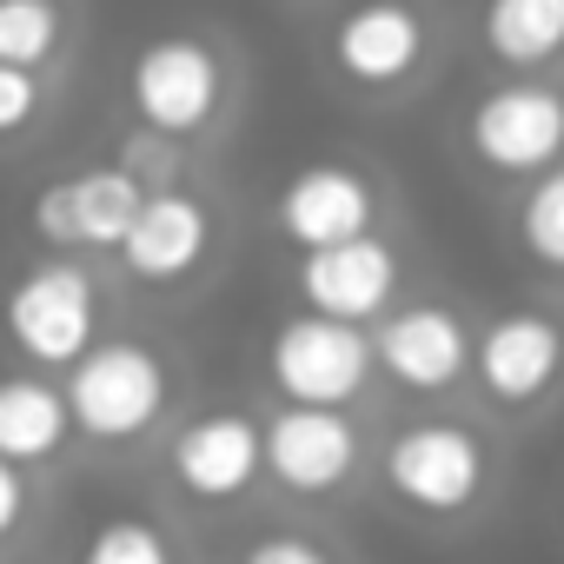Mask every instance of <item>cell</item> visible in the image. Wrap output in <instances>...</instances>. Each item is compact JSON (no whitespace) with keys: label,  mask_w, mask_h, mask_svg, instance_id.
Instances as JSON below:
<instances>
[{"label":"cell","mask_w":564,"mask_h":564,"mask_svg":"<svg viewBox=\"0 0 564 564\" xmlns=\"http://www.w3.org/2000/svg\"><path fill=\"white\" fill-rule=\"evenodd\" d=\"M67 445H74V412L54 379H41V372L0 379V458H14L21 471H41Z\"/></svg>","instance_id":"obj_16"},{"label":"cell","mask_w":564,"mask_h":564,"mask_svg":"<svg viewBox=\"0 0 564 564\" xmlns=\"http://www.w3.org/2000/svg\"><path fill=\"white\" fill-rule=\"evenodd\" d=\"M206 246H213L206 199H193L180 186H153L113 252H120V265L140 279V286H180V279L206 259Z\"/></svg>","instance_id":"obj_10"},{"label":"cell","mask_w":564,"mask_h":564,"mask_svg":"<svg viewBox=\"0 0 564 564\" xmlns=\"http://www.w3.org/2000/svg\"><path fill=\"white\" fill-rule=\"evenodd\" d=\"M28 518H34V478L14 458H0V544L14 531H28Z\"/></svg>","instance_id":"obj_23"},{"label":"cell","mask_w":564,"mask_h":564,"mask_svg":"<svg viewBox=\"0 0 564 564\" xmlns=\"http://www.w3.org/2000/svg\"><path fill=\"white\" fill-rule=\"evenodd\" d=\"M279 232H286L300 252L313 246H333V239H352V232H372V213H379V193L359 166L346 160H313L300 166L286 186H279Z\"/></svg>","instance_id":"obj_12"},{"label":"cell","mask_w":564,"mask_h":564,"mask_svg":"<svg viewBox=\"0 0 564 564\" xmlns=\"http://www.w3.org/2000/svg\"><path fill=\"white\" fill-rule=\"evenodd\" d=\"M465 140L478 153V166L505 173V180H531L551 160H564V87L518 74L491 94H478V107L465 113Z\"/></svg>","instance_id":"obj_3"},{"label":"cell","mask_w":564,"mask_h":564,"mask_svg":"<svg viewBox=\"0 0 564 564\" xmlns=\"http://www.w3.org/2000/svg\"><path fill=\"white\" fill-rule=\"evenodd\" d=\"M127 94H133L140 127L186 140V133L213 127V113H219V100H226V67H219V54H213L206 41L166 34V41H147V47L133 54Z\"/></svg>","instance_id":"obj_4"},{"label":"cell","mask_w":564,"mask_h":564,"mask_svg":"<svg viewBox=\"0 0 564 564\" xmlns=\"http://www.w3.org/2000/svg\"><path fill=\"white\" fill-rule=\"evenodd\" d=\"M557 366H564V333H557L544 313H505V319H491L485 339H478V379H485V392L505 399V405L538 399V392L557 379Z\"/></svg>","instance_id":"obj_15"},{"label":"cell","mask_w":564,"mask_h":564,"mask_svg":"<svg viewBox=\"0 0 564 564\" xmlns=\"http://www.w3.org/2000/svg\"><path fill=\"white\" fill-rule=\"evenodd\" d=\"M478 47L505 74H544L564 61V0H485Z\"/></svg>","instance_id":"obj_17"},{"label":"cell","mask_w":564,"mask_h":564,"mask_svg":"<svg viewBox=\"0 0 564 564\" xmlns=\"http://www.w3.org/2000/svg\"><path fill=\"white\" fill-rule=\"evenodd\" d=\"M399 293V252L379 232H352L333 246H313L300 259V300L326 319H379Z\"/></svg>","instance_id":"obj_9"},{"label":"cell","mask_w":564,"mask_h":564,"mask_svg":"<svg viewBox=\"0 0 564 564\" xmlns=\"http://www.w3.org/2000/svg\"><path fill=\"white\" fill-rule=\"evenodd\" d=\"M372 359H379L399 386H412V392H445V386L465 372L471 339H465V326H458L452 306H405V313H392V319L379 326Z\"/></svg>","instance_id":"obj_14"},{"label":"cell","mask_w":564,"mask_h":564,"mask_svg":"<svg viewBox=\"0 0 564 564\" xmlns=\"http://www.w3.org/2000/svg\"><path fill=\"white\" fill-rule=\"evenodd\" d=\"M61 47V8L54 0H0V61L47 67Z\"/></svg>","instance_id":"obj_20"},{"label":"cell","mask_w":564,"mask_h":564,"mask_svg":"<svg viewBox=\"0 0 564 564\" xmlns=\"http://www.w3.org/2000/svg\"><path fill=\"white\" fill-rule=\"evenodd\" d=\"M0 333H8V346L28 366L67 372L100 339V286H94V272L74 265V259L28 265L14 286L0 293Z\"/></svg>","instance_id":"obj_2"},{"label":"cell","mask_w":564,"mask_h":564,"mask_svg":"<svg viewBox=\"0 0 564 564\" xmlns=\"http://www.w3.org/2000/svg\"><path fill=\"white\" fill-rule=\"evenodd\" d=\"M239 564H333L313 538H259Z\"/></svg>","instance_id":"obj_24"},{"label":"cell","mask_w":564,"mask_h":564,"mask_svg":"<svg viewBox=\"0 0 564 564\" xmlns=\"http://www.w3.org/2000/svg\"><path fill=\"white\" fill-rule=\"evenodd\" d=\"M34 113H41V80H34V67L0 61V133H21Z\"/></svg>","instance_id":"obj_22"},{"label":"cell","mask_w":564,"mask_h":564,"mask_svg":"<svg viewBox=\"0 0 564 564\" xmlns=\"http://www.w3.org/2000/svg\"><path fill=\"white\" fill-rule=\"evenodd\" d=\"M518 239L538 265L564 272V160H551L544 173H531V193L518 206Z\"/></svg>","instance_id":"obj_19"},{"label":"cell","mask_w":564,"mask_h":564,"mask_svg":"<svg viewBox=\"0 0 564 564\" xmlns=\"http://www.w3.org/2000/svg\"><path fill=\"white\" fill-rule=\"evenodd\" d=\"M74 564H180L173 557V538L153 524V518H133V511H113L87 531L80 557Z\"/></svg>","instance_id":"obj_18"},{"label":"cell","mask_w":564,"mask_h":564,"mask_svg":"<svg viewBox=\"0 0 564 564\" xmlns=\"http://www.w3.org/2000/svg\"><path fill=\"white\" fill-rule=\"evenodd\" d=\"M113 166H127L147 193H153V186H173V173H180V140H173V133L140 127V133H127V140H120Z\"/></svg>","instance_id":"obj_21"},{"label":"cell","mask_w":564,"mask_h":564,"mask_svg":"<svg viewBox=\"0 0 564 564\" xmlns=\"http://www.w3.org/2000/svg\"><path fill=\"white\" fill-rule=\"evenodd\" d=\"M67 412H74V432L94 438V445H133L160 425L166 399H173V379H166V359L140 339H94L74 366H67Z\"/></svg>","instance_id":"obj_1"},{"label":"cell","mask_w":564,"mask_h":564,"mask_svg":"<svg viewBox=\"0 0 564 564\" xmlns=\"http://www.w3.org/2000/svg\"><path fill=\"white\" fill-rule=\"evenodd\" d=\"M326 54L352 87H405L432 61V14L419 0H352L333 21Z\"/></svg>","instance_id":"obj_6"},{"label":"cell","mask_w":564,"mask_h":564,"mask_svg":"<svg viewBox=\"0 0 564 564\" xmlns=\"http://www.w3.org/2000/svg\"><path fill=\"white\" fill-rule=\"evenodd\" d=\"M140 199H147V186L127 166H87V173H67V180L41 186L34 232L61 252H113L120 232L133 226Z\"/></svg>","instance_id":"obj_7"},{"label":"cell","mask_w":564,"mask_h":564,"mask_svg":"<svg viewBox=\"0 0 564 564\" xmlns=\"http://www.w3.org/2000/svg\"><path fill=\"white\" fill-rule=\"evenodd\" d=\"M386 478L419 511H465L485 478V452L465 425H412L386 452Z\"/></svg>","instance_id":"obj_11"},{"label":"cell","mask_w":564,"mask_h":564,"mask_svg":"<svg viewBox=\"0 0 564 564\" xmlns=\"http://www.w3.org/2000/svg\"><path fill=\"white\" fill-rule=\"evenodd\" d=\"M265 372L293 405H346V399H359V386L372 372V339L352 319L300 313L272 333Z\"/></svg>","instance_id":"obj_5"},{"label":"cell","mask_w":564,"mask_h":564,"mask_svg":"<svg viewBox=\"0 0 564 564\" xmlns=\"http://www.w3.org/2000/svg\"><path fill=\"white\" fill-rule=\"evenodd\" d=\"M259 465L286 485V491L319 498V491H333V485L352 478L359 432H352V419L339 405H293L286 399V412H272L259 425Z\"/></svg>","instance_id":"obj_8"},{"label":"cell","mask_w":564,"mask_h":564,"mask_svg":"<svg viewBox=\"0 0 564 564\" xmlns=\"http://www.w3.org/2000/svg\"><path fill=\"white\" fill-rule=\"evenodd\" d=\"M173 478L199 505H226L259 478V425L246 412H199L173 438Z\"/></svg>","instance_id":"obj_13"}]
</instances>
